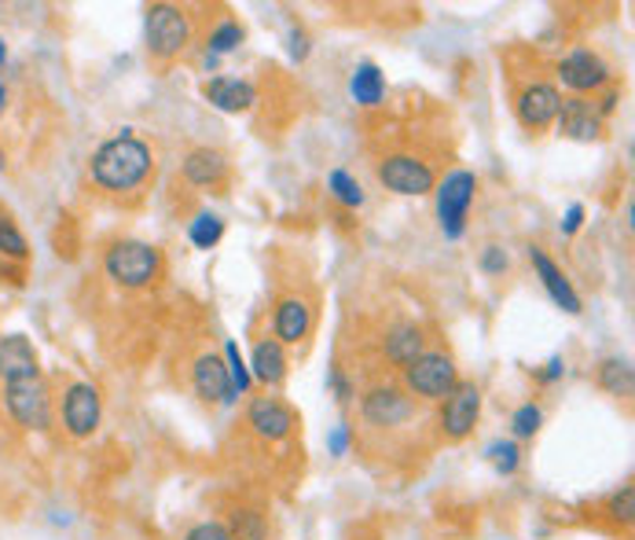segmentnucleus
<instances>
[{"instance_id":"nucleus-1","label":"nucleus","mask_w":635,"mask_h":540,"mask_svg":"<svg viewBox=\"0 0 635 540\" xmlns=\"http://www.w3.org/2000/svg\"><path fill=\"white\" fill-rule=\"evenodd\" d=\"M155 174V155L133 129H122L118 136L103 141L89 158V177L103 191H136L140 184Z\"/></svg>"},{"instance_id":"nucleus-2","label":"nucleus","mask_w":635,"mask_h":540,"mask_svg":"<svg viewBox=\"0 0 635 540\" xmlns=\"http://www.w3.org/2000/svg\"><path fill=\"white\" fill-rule=\"evenodd\" d=\"M103 272L111 283L125 287V291H140L152 287L162 276V250L144 243V239H118L111 243L107 258H103Z\"/></svg>"},{"instance_id":"nucleus-3","label":"nucleus","mask_w":635,"mask_h":540,"mask_svg":"<svg viewBox=\"0 0 635 540\" xmlns=\"http://www.w3.org/2000/svg\"><path fill=\"white\" fill-rule=\"evenodd\" d=\"M478 195V177L470 169H452L441 184L434 188V210H437V225H441L445 239H464L467 236V217L470 206H475Z\"/></svg>"},{"instance_id":"nucleus-4","label":"nucleus","mask_w":635,"mask_h":540,"mask_svg":"<svg viewBox=\"0 0 635 540\" xmlns=\"http://www.w3.org/2000/svg\"><path fill=\"white\" fill-rule=\"evenodd\" d=\"M144 38H147V52H152L158 63L177 60V55L191 44L188 11L177 4H152L144 19Z\"/></svg>"},{"instance_id":"nucleus-5","label":"nucleus","mask_w":635,"mask_h":540,"mask_svg":"<svg viewBox=\"0 0 635 540\" xmlns=\"http://www.w3.org/2000/svg\"><path fill=\"white\" fill-rule=\"evenodd\" d=\"M456 383H459V372H456L452 353H441V350H426L419 361L404 367V390L423 401H445L456 390Z\"/></svg>"},{"instance_id":"nucleus-6","label":"nucleus","mask_w":635,"mask_h":540,"mask_svg":"<svg viewBox=\"0 0 635 540\" xmlns=\"http://www.w3.org/2000/svg\"><path fill=\"white\" fill-rule=\"evenodd\" d=\"M375 177L383 184L386 191L394 195H404V199H419V195H434L437 188V174L430 163H423V158L415 155H386L383 163L375 166Z\"/></svg>"},{"instance_id":"nucleus-7","label":"nucleus","mask_w":635,"mask_h":540,"mask_svg":"<svg viewBox=\"0 0 635 540\" xmlns=\"http://www.w3.org/2000/svg\"><path fill=\"white\" fill-rule=\"evenodd\" d=\"M4 408L8 416L27 430H49L52 427V394L44 378H22V383L4 386Z\"/></svg>"},{"instance_id":"nucleus-8","label":"nucleus","mask_w":635,"mask_h":540,"mask_svg":"<svg viewBox=\"0 0 635 540\" xmlns=\"http://www.w3.org/2000/svg\"><path fill=\"white\" fill-rule=\"evenodd\" d=\"M481 419V390L470 378H459L456 390L441 401V430L448 442H464Z\"/></svg>"},{"instance_id":"nucleus-9","label":"nucleus","mask_w":635,"mask_h":540,"mask_svg":"<svg viewBox=\"0 0 635 540\" xmlns=\"http://www.w3.org/2000/svg\"><path fill=\"white\" fill-rule=\"evenodd\" d=\"M103 419V397L92 383H71L63 390V427L71 438L85 442L100 430Z\"/></svg>"},{"instance_id":"nucleus-10","label":"nucleus","mask_w":635,"mask_h":540,"mask_svg":"<svg viewBox=\"0 0 635 540\" xmlns=\"http://www.w3.org/2000/svg\"><path fill=\"white\" fill-rule=\"evenodd\" d=\"M559 77L573 96H587V92H598V89H606L610 82H614V71H610V63L598 52L573 49L559 63Z\"/></svg>"},{"instance_id":"nucleus-11","label":"nucleus","mask_w":635,"mask_h":540,"mask_svg":"<svg viewBox=\"0 0 635 540\" xmlns=\"http://www.w3.org/2000/svg\"><path fill=\"white\" fill-rule=\"evenodd\" d=\"M529 261H533L537 280H540V287L548 291L551 302H555L562 313L581 316V313H584V302H581V294H576V287L570 283V276L559 269V261L551 258L544 247H537V243L529 247Z\"/></svg>"},{"instance_id":"nucleus-12","label":"nucleus","mask_w":635,"mask_h":540,"mask_svg":"<svg viewBox=\"0 0 635 540\" xmlns=\"http://www.w3.org/2000/svg\"><path fill=\"white\" fill-rule=\"evenodd\" d=\"M412 397L408 390L400 386H372L361 401V416L372 423V427H400V423L412 419Z\"/></svg>"},{"instance_id":"nucleus-13","label":"nucleus","mask_w":635,"mask_h":540,"mask_svg":"<svg viewBox=\"0 0 635 540\" xmlns=\"http://www.w3.org/2000/svg\"><path fill=\"white\" fill-rule=\"evenodd\" d=\"M559 107H562V92L548 82L525 85L522 92H518V103H514L518 122H522L529 133H544L548 125H555Z\"/></svg>"},{"instance_id":"nucleus-14","label":"nucleus","mask_w":635,"mask_h":540,"mask_svg":"<svg viewBox=\"0 0 635 540\" xmlns=\"http://www.w3.org/2000/svg\"><path fill=\"white\" fill-rule=\"evenodd\" d=\"M559 136H565V141H576V144H592V141H603V118H598L595 103L587 96H570L562 100L559 107Z\"/></svg>"},{"instance_id":"nucleus-15","label":"nucleus","mask_w":635,"mask_h":540,"mask_svg":"<svg viewBox=\"0 0 635 540\" xmlns=\"http://www.w3.org/2000/svg\"><path fill=\"white\" fill-rule=\"evenodd\" d=\"M199 92L210 107L225 111V114H247L253 103H258V89H253L247 77H228V74L206 77Z\"/></svg>"},{"instance_id":"nucleus-16","label":"nucleus","mask_w":635,"mask_h":540,"mask_svg":"<svg viewBox=\"0 0 635 540\" xmlns=\"http://www.w3.org/2000/svg\"><path fill=\"white\" fill-rule=\"evenodd\" d=\"M247 423L253 427V434L264 442H287L294 430V412L283 405L280 397H253L247 408Z\"/></svg>"},{"instance_id":"nucleus-17","label":"nucleus","mask_w":635,"mask_h":540,"mask_svg":"<svg viewBox=\"0 0 635 540\" xmlns=\"http://www.w3.org/2000/svg\"><path fill=\"white\" fill-rule=\"evenodd\" d=\"M309 331H313V309H309L305 298H280L272 313V339L280 346H298V342L309 339Z\"/></svg>"},{"instance_id":"nucleus-18","label":"nucleus","mask_w":635,"mask_h":540,"mask_svg":"<svg viewBox=\"0 0 635 540\" xmlns=\"http://www.w3.org/2000/svg\"><path fill=\"white\" fill-rule=\"evenodd\" d=\"M191 386L206 405H228L232 394V383H228V367L221 353H199L191 367Z\"/></svg>"},{"instance_id":"nucleus-19","label":"nucleus","mask_w":635,"mask_h":540,"mask_svg":"<svg viewBox=\"0 0 635 540\" xmlns=\"http://www.w3.org/2000/svg\"><path fill=\"white\" fill-rule=\"evenodd\" d=\"M22 378H41L38 350L27 335H0V383H22Z\"/></svg>"},{"instance_id":"nucleus-20","label":"nucleus","mask_w":635,"mask_h":540,"mask_svg":"<svg viewBox=\"0 0 635 540\" xmlns=\"http://www.w3.org/2000/svg\"><path fill=\"white\" fill-rule=\"evenodd\" d=\"M180 174L195 188H217L228 177V155L217 152V147H195L180 163Z\"/></svg>"},{"instance_id":"nucleus-21","label":"nucleus","mask_w":635,"mask_h":540,"mask_svg":"<svg viewBox=\"0 0 635 540\" xmlns=\"http://www.w3.org/2000/svg\"><path fill=\"white\" fill-rule=\"evenodd\" d=\"M386 74H383V66L372 63V60H364V63H356L353 66V74H350V96L356 107H364V111H372V107H383L386 103Z\"/></svg>"},{"instance_id":"nucleus-22","label":"nucleus","mask_w":635,"mask_h":540,"mask_svg":"<svg viewBox=\"0 0 635 540\" xmlns=\"http://www.w3.org/2000/svg\"><path fill=\"white\" fill-rule=\"evenodd\" d=\"M383 353H386L389 364L404 372V367H408L412 361H419L423 353H426L423 328H419V324H397V328H389L386 339H383Z\"/></svg>"},{"instance_id":"nucleus-23","label":"nucleus","mask_w":635,"mask_h":540,"mask_svg":"<svg viewBox=\"0 0 635 540\" xmlns=\"http://www.w3.org/2000/svg\"><path fill=\"white\" fill-rule=\"evenodd\" d=\"M250 378H258L264 386H280L287 378V353L275 339H258L253 342V353H250Z\"/></svg>"},{"instance_id":"nucleus-24","label":"nucleus","mask_w":635,"mask_h":540,"mask_svg":"<svg viewBox=\"0 0 635 540\" xmlns=\"http://www.w3.org/2000/svg\"><path fill=\"white\" fill-rule=\"evenodd\" d=\"M327 191H331L334 202L345 206V210H361V206L367 202L361 180H356L350 169H342V166H334L331 174H327Z\"/></svg>"},{"instance_id":"nucleus-25","label":"nucleus","mask_w":635,"mask_h":540,"mask_svg":"<svg viewBox=\"0 0 635 540\" xmlns=\"http://www.w3.org/2000/svg\"><path fill=\"white\" fill-rule=\"evenodd\" d=\"M595 378H598V386H603L606 394H614V397H628L632 383H635L632 364L621 361V357H606L603 364L595 367Z\"/></svg>"},{"instance_id":"nucleus-26","label":"nucleus","mask_w":635,"mask_h":540,"mask_svg":"<svg viewBox=\"0 0 635 540\" xmlns=\"http://www.w3.org/2000/svg\"><path fill=\"white\" fill-rule=\"evenodd\" d=\"M225 239V221L217 214L210 210H202V214H195L191 221H188V243L195 250H214L217 243Z\"/></svg>"},{"instance_id":"nucleus-27","label":"nucleus","mask_w":635,"mask_h":540,"mask_svg":"<svg viewBox=\"0 0 635 540\" xmlns=\"http://www.w3.org/2000/svg\"><path fill=\"white\" fill-rule=\"evenodd\" d=\"M228 537L232 540H269V519L258 508H236L228 519Z\"/></svg>"},{"instance_id":"nucleus-28","label":"nucleus","mask_w":635,"mask_h":540,"mask_svg":"<svg viewBox=\"0 0 635 540\" xmlns=\"http://www.w3.org/2000/svg\"><path fill=\"white\" fill-rule=\"evenodd\" d=\"M242 38H247V30H242L236 19H221L210 30V38H206V49H210L214 60H217V55H232L242 44Z\"/></svg>"},{"instance_id":"nucleus-29","label":"nucleus","mask_w":635,"mask_h":540,"mask_svg":"<svg viewBox=\"0 0 635 540\" xmlns=\"http://www.w3.org/2000/svg\"><path fill=\"white\" fill-rule=\"evenodd\" d=\"M540 427H544V408H540L537 401H525V405H518V408H514V416H511V434H514V442L537 438Z\"/></svg>"},{"instance_id":"nucleus-30","label":"nucleus","mask_w":635,"mask_h":540,"mask_svg":"<svg viewBox=\"0 0 635 540\" xmlns=\"http://www.w3.org/2000/svg\"><path fill=\"white\" fill-rule=\"evenodd\" d=\"M0 255L11 261H27L30 258V243L22 236V228L11 221L8 214H0Z\"/></svg>"},{"instance_id":"nucleus-31","label":"nucleus","mask_w":635,"mask_h":540,"mask_svg":"<svg viewBox=\"0 0 635 540\" xmlns=\"http://www.w3.org/2000/svg\"><path fill=\"white\" fill-rule=\"evenodd\" d=\"M485 456H489V464L500 470L503 478H511L518 467H522V449H518V442L514 438H507V442H492L489 449H485Z\"/></svg>"},{"instance_id":"nucleus-32","label":"nucleus","mask_w":635,"mask_h":540,"mask_svg":"<svg viewBox=\"0 0 635 540\" xmlns=\"http://www.w3.org/2000/svg\"><path fill=\"white\" fill-rule=\"evenodd\" d=\"M225 367H228V383H232V394L239 397V394H247L250 390V367H247V361H242V353H239V346L232 339L225 342Z\"/></svg>"},{"instance_id":"nucleus-33","label":"nucleus","mask_w":635,"mask_h":540,"mask_svg":"<svg viewBox=\"0 0 635 540\" xmlns=\"http://www.w3.org/2000/svg\"><path fill=\"white\" fill-rule=\"evenodd\" d=\"M478 269L496 280V276H503L507 269H511V258H507V250H503L500 243H489V247H485L481 255H478Z\"/></svg>"},{"instance_id":"nucleus-34","label":"nucleus","mask_w":635,"mask_h":540,"mask_svg":"<svg viewBox=\"0 0 635 540\" xmlns=\"http://www.w3.org/2000/svg\"><path fill=\"white\" fill-rule=\"evenodd\" d=\"M610 519L632 526V519H635V489H632V486H625L621 492H614V497H610Z\"/></svg>"},{"instance_id":"nucleus-35","label":"nucleus","mask_w":635,"mask_h":540,"mask_svg":"<svg viewBox=\"0 0 635 540\" xmlns=\"http://www.w3.org/2000/svg\"><path fill=\"white\" fill-rule=\"evenodd\" d=\"M287 52H291L294 63H305L309 52H313V44H309V33L302 27H291L287 30Z\"/></svg>"},{"instance_id":"nucleus-36","label":"nucleus","mask_w":635,"mask_h":540,"mask_svg":"<svg viewBox=\"0 0 635 540\" xmlns=\"http://www.w3.org/2000/svg\"><path fill=\"white\" fill-rule=\"evenodd\" d=\"M327 386H331V394H334V401H339V405H350L353 401V383H350V375L342 372V367H331L327 372Z\"/></svg>"},{"instance_id":"nucleus-37","label":"nucleus","mask_w":635,"mask_h":540,"mask_svg":"<svg viewBox=\"0 0 635 540\" xmlns=\"http://www.w3.org/2000/svg\"><path fill=\"white\" fill-rule=\"evenodd\" d=\"M180 540H232V537H228L225 522H199V526H191Z\"/></svg>"},{"instance_id":"nucleus-38","label":"nucleus","mask_w":635,"mask_h":540,"mask_svg":"<svg viewBox=\"0 0 635 540\" xmlns=\"http://www.w3.org/2000/svg\"><path fill=\"white\" fill-rule=\"evenodd\" d=\"M584 225V202H573L570 210L562 214V236H576Z\"/></svg>"},{"instance_id":"nucleus-39","label":"nucleus","mask_w":635,"mask_h":540,"mask_svg":"<svg viewBox=\"0 0 635 540\" xmlns=\"http://www.w3.org/2000/svg\"><path fill=\"white\" fill-rule=\"evenodd\" d=\"M327 449H331V456L350 453V427H345V423H339V427L327 434Z\"/></svg>"},{"instance_id":"nucleus-40","label":"nucleus","mask_w":635,"mask_h":540,"mask_svg":"<svg viewBox=\"0 0 635 540\" xmlns=\"http://www.w3.org/2000/svg\"><path fill=\"white\" fill-rule=\"evenodd\" d=\"M617 103H621V92L617 89H610V92H603V96H598V103H595V111H598V118H610V114L617 111Z\"/></svg>"},{"instance_id":"nucleus-41","label":"nucleus","mask_w":635,"mask_h":540,"mask_svg":"<svg viewBox=\"0 0 635 540\" xmlns=\"http://www.w3.org/2000/svg\"><path fill=\"white\" fill-rule=\"evenodd\" d=\"M562 372H565V361L562 357H551L544 364V372H540V383H555V378H562Z\"/></svg>"},{"instance_id":"nucleus-42","label":"nucleus","mask_w":635,"mask_h":540,"mask_svg":"<svg viewBox=\"0 0 635 540\" xmlns=\"http://www.w3.org/2000/svg\"><path fill=\"white\" fill-rule=\"evenodd\" d=\"M4 107H8V89H4V82H0V114H4Z\"/></svg>"},{"instance_id":"nucleus-43","label":"nucleus","mask_w":635,"mask_h":540,"mask_svg":"<svg viewBox=\"0 0 635 540\" xmlns=\"http://www.w3.org/2000/svg\"><path fill=\"white\" fill-rule=\"evenodd\" d=\"M8 63V44H4V38H0V66Z\"/></svg>"},{"instance_id":"nucleus-44","label":"nucleus","mask_w":635,"mask_h":540,"mask_svg":"<svg viewBox=\"0 0 635 540\" xmlns=\"http://www.w3.org/2000/svg\"><path fill=\"white\" fill-rule=\"evenodd\" d=\"M0 169H4V152H0Z\"/></svg>"}]
</instances>
